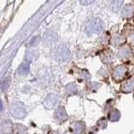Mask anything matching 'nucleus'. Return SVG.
<instances>
[{
  "label": "nucleus",
  "instance_id": "nucleus-13",
  "mask_svg": "<svg viewBox=\"0 0 134 134\" xmlns=\"http://www.w3.org/2000/svg\"><path fill=\"white\" fill-rule=\"evenodd\" d=\"M38 39H39V37H38V36H35V37L32 38L31 40L29 41V45H31V46H33V45H35L36 44H38V43H39V40H37Z\"/></svg>",
  "mask_w": 134,
  "mask_h": 134
},
{
  "label": "nucleus",
  "instance_id": "nucleus-11",
  "mask_svg": "<svg viewBox=\"0 0 134 134\" xmlns=\"http://www.w3.org/2000/svg\"><path fill=\"white\" fill-rule=\"evenodd\" d=\"M76 86L75 84H69V85L66 86V92L68 93L69 95H72L76 93Z\"/></svg>",
  "mask_w": 134,
  "mask_h": 134
},
{
  "label": "nucleus",
  "instance_id": "nucleus-12",
  "mask_svg": "<svg viewBox=\"0 0 134 134\" xmlns=\"http://www.w3.org/2000/svg\"><path fill=\"white\" fill-rule=\"evenodd\" d=\"M98 126H100L102 128H105L107 127V119L106 118H102L100 120L98 121Z\"/></svg>",
  "mask_w": 134,
  "mask_h": 134
},
{
  "label": "nucleus",
  "instance_id": "nucleus-1",
  "mask_svg": "<svg viewBox=\"0 0 134 134\" xmlns=\"http://www.w3.org/2000/svg\"><path fill=\"white\" fill-rule=\"evenodd\" d=\"M103 24L99 18L90 19L86 24V31L88 34H99L102 31Z\"/></svg>",
  "mask_w": 134,
  "mask_h": 134
},
{
  "label": "nucleus",
  "instance_id": "nucleus-6",
  "mask_svg": "<svg viewBox=\"0 0 134 134\" xmlns=\"http://www.w3.org/2000/svg\"><path fill=\"white\" fill-rule=\"evenodd\" d=\"M55 116L56 118L60 120V121H65L67 119V114L65 112V110L64 107H60V108H58V110L55 112Z\"/></svg>",
  "mask_w": 134,
  "mask_h": 134
},
{
  "label": "nucleus",
  "instance_id": "nucleus-2",
  "mask_svg": "<svg viewBox=\"0 0 134 134\" xmlns=\"http://www.w3.org/2000/svg\"><path fill=\"white\" fill-rule=\"evenodd\" d=\"M55 60L59 62H65L70 59V51L69 48L65 45H60L54 53Z\"/></svg>",
  "mask_w": 134,
  "mask_h": 134
},
{
  "label": "nucleus",
  "instance_id": "nucleus-9",
  "mask_svg": "<svg viewBox=\"0 0 134 134\" xmlns=\"http://www.w3.org/2000/svg\"><path fill=\"white\" fill-rule=\"evenodd\" d=\"M121 117V113L119 111L117 110H114L112 111L111 112H110L109 114V120L111 121H116L120 119Z\"/></svg>",
  "mask_w": 134,
  "mask_h": 134
},
{
  "label": "nucleus",
  "instance_id": "nucleus-5",
  "mask_svg": "<svg viewBox=\"0 0 134 134\" xmlns=\"http://www.w3.org/2000/svg\"><path fill=\"white\" fill-rule=\"evenodd\" d=\"M29 69H30V64H29V61L26 60V61H24L22 64L19 65L18 70H17V72H18L19 75H24L29 74Z\"/></svg>",
  "mask_w": 134,
  "mask_h": 134
},
{
  "label": "nucleus",
  "instance_id": "nucleus-8",
  "mask_svg": "<svg viewBox=\"0 0 134 134\" xmlns=\"http://www.w3.org/2000/svg\"><path fill=\"white\" fill-rule=\"evenodd\" d=\"M125 72H126L125 68H123V67H121V66H119V67H117V68L115 70L113 75H114V77L116 79L118 80V79H120V78H121V77L123 76Z\"/></svg>",
  "mask_w": 134,
  "mask_h": 134
},
{
  "label": "nucleus",
  "instance_id": "nucleus-4",
  "mask_svg": "<svg viewBox=\"0 0 134 134\" xmlns=\"http://www.w3.org/2000/svg\"><path fill=\"white\" fill-rule=\"evenodd\" d=\"M58 100H59V97L56 94H50L45 98L44 102V105L46 108L51 109L54 106H56Z\"/></svg>",
  "mask_w": 134,
  "mask_h": 134
},
{
  "label": "nucleus",
  "instance_id": "nucleus-7",
  "mask_svg": "<svg viewBox=\"0 0 134 134\" xmlns=\"http://www.w3.org/2000/svg\"><path fill=\"white\" fill-rule=\"evenodd\" d=\"M123 0H109V6L113 11H117L121 8Z\"/></svg>",
  "mask_w": 134,
  "mask_h": 134
},
{
  "label": "nucleus",
  "instance_id": "nucleus-15",
  "mask_svg": "<svg viewBox=\"0 0 134 134\" xmlns=\"http://www.w3.org/2000/svg\"><path fill=\"white\" fill-rule=\"evenodd\" d=\"M3 102H1V100H0V112L3 111Z\"/></svg>",
  "mask_w": 134,
  "mask_h": 134
},
{
  "label": "nucleus",
  "instance_id": "nucleus-10",
  "mask_svg": "<svg viewBox=\"0 0 134 134\" xmlns=\"http://www.w3.org/2000/svg\"><path fill=\"white\" fill-rule=\"evenodd\" d=\"M9 84H10V79L8 77L3 79L2 81H0V89L2 91L6 90L7 88L9 86Z\"/></svg>",
  "mask_w": 134,
  "mask_h": 134
},
{
  "label": "nucleus",
  "instance_id": "nucleus-14",
  "mask_svg": "<svg viewBox=\"0 0 134 134\" xmlns=\"http://www.w3.org/2000/svg\"><path fill=\"white\" fill-rule=\"evenodd\" d=\"M95 1V0H80V3L82 5H88V4H91Z\"/></svg>",
  "mask_w": 134,
  "mask_h": 134
},
{
  "label": "nucleus",
  "instance_id": "nucleus-3",
  "mask_svg": "<svg viewBox=\"0 0 134 134\" xmlns=\"http://www.w3.org/2000/svg\"><path fill=\"white\" fill-rule=\"evenodd\" d=\"M10 112L13 116L17 117V118H23L25 116V110L23 105L20 103L13 104L10 107Z\"/></svg>",
  "mask_w": 134,
  "mask_h": 134
}]
</instances>
